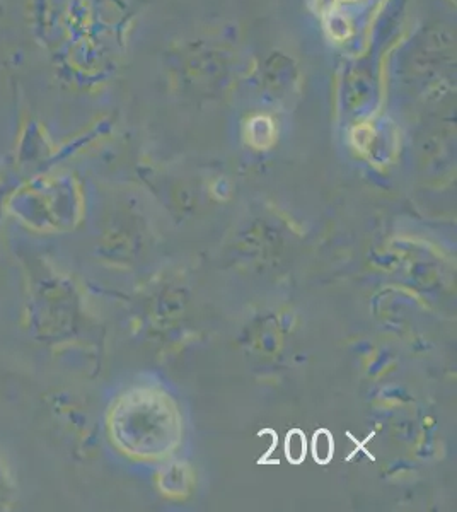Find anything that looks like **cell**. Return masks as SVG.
<instances>
[{"label": "cell", "mask_w": 457, "mask_h": 512, "mask_svg": "<svg viewBox=\"0 0 457 512\" xmlns=\"http://www.w3.org/2000/svg\"><path fill=\"white\" fill-rule=\"evenodd\" d=\"M4 178V166H2V163H0V180Z\"/></svg>", "instance_id": "ba28073f"}, {"label": "cell", "mask_w": 457, "mask_h": 512, "mask_svg": "<svg viewBox=\"0 0 457 512\" xmlns=\"http://www.w3.org/2000/svg\"><path fill=\"white\" fill-rule=\"evenodd\" d=\"M24 277V326L38 344L55 345L69 335L72 294L64 277L35 248L18 243Z\"/></svg>", "instance_id": "6da1fadb"}, {"label": "cell", "mask_w": 457, "mask_h": 512, "mask_svg": "<svg viewBox=\"0 0 457 512\" xmlns=\"http://www.w3.org/2000/svg\"><path fill=\"white\" fill-rule=\"evenodd\" d=\"M6 209L33 233H67L81 221V193L70 176L43 173L19 181L7 198Z\"/></svg>", "instance_id": "7a4b0ae2"}, {"label": "cell", "mask_w": 457, "mask_h": 512, "mask_svg": "<svg viewBox=\"0 0 457 512\" xmlns=\"http://www.w3.org/2000/svg\"><path fill=\"white\" fill-rule=\"evenodd\" d=\"M16 483L12 478L11 470L7 466L4 456L0 454V511H9L16 504Z\"/></svg>", "instance_id": "3957f363"}, {"label": "cell", "mask_w": 457, "mask_h": 512, "mask_svg": "<svg viewBox=\"0 0 457 512\" xmlns=\"http://www.w3.org/2000/svg\"><path fill=\"white\" fill-rule=\"evenodd\" d=\"M314 460L326 465L333 458V437L326 429L316 432L313 441Z\"/></svg>", "instance_id": "5b68a950"}, {"label": "cell", "mask_w": 457, "mask_h": 512, "mask_svg": "<svg viewBox=\"0 0 457 512\" xmlns=\"http://www.w3.org/2000/svg\"><path fill=\"white\" fill-rule=\"evenodd\" d=\"M306 449V436L299 429L289 432L287 441H285V454H287L289 461H292L294 465L302 463V460L306 458Z\"/></svg>", "instance_id": "277c9868"}, {"label": "cell", "mask_w": 457, "mask_h": 512, "mask_svg": "<svg viewBox=\"0 0 457 512\" xmlns=\"http://www.w3.org/2000/svg\"><path fill=\"white\" fill-rule=\"evenodd\" d=\"M4 14H6V7L2 6V4H0V18H2V16H4Z\"/></svg>", "instance_id": "52a82bcc"}, {"label": "cell", "mask_w": 457, "mask_h": 512, "mask_svg": "<svg viewBox=\"0 0 457 512\" xmlns=\"http://www.w3.org/2000/svg\"><path fill=\"white\" fill-rule=\"evenodd\" d=\"M18 180H12V178H2L0 180V226H2V221H4V216L7 214L6 204H7V198H9V195H11L12 190H14V187L18 185Z\"/></svg>", "instance_id": "8992f818"}]
</instances>
